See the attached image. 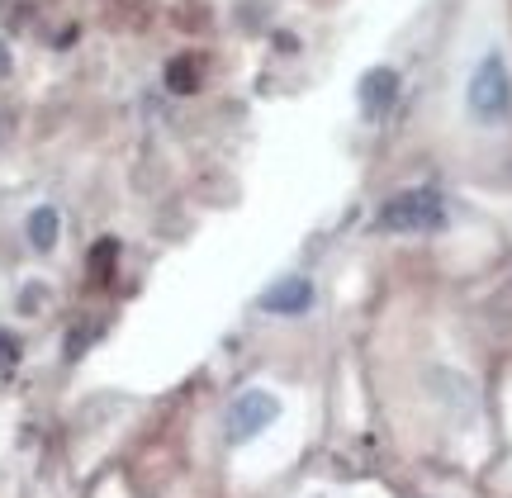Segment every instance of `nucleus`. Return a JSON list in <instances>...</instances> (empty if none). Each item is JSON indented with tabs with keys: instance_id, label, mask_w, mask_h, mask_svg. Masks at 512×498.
Instances as JSON below:
<instances>
[{
	"instance_id": "1",
	"label": "nucleus",
	"mask_w": 512,
	"mask_h": 498,
	"mask_svg": "<svg viewBox=\"0 0 512 498\" xmlns=\"http://www.w3.org/2000/svg\"><path fill=\"white\" fill-rule=\"evenodd\" d=\"M446 223V204L437 190H403L375 214L380 233H437Z\"/></svg>"
},
{
	"instance_id": "2",
	"label": "nucleus",
	"mask_w": 512,
	"mask_h": 498,
	"mask_svg": "<svg viewBox=\"0 0 512 498\" xmlns=\"http://www.w3.org/2000/svg\"><path fill=\"white\" fill-rule=\"evenodd\" d=\"M508 110H512L508 67H503L498 53H489L475 67V76H470V114H475L479 124H498V119H508Z\"/></svg>"
},
{
	"instance_id": "3",
	"label": "nucleus",
	"mask_w": 512,
	"mask_h": 498,
	"mask_svg": "<svg viewBox=\"0 0 512 498\" xmlns=\"http://www.w3.org/2000/svg\"><path fill=\"white\" fill-rule=\"evenodd\" d=\"M275 418H280V399H275L271 389H247V394H238L233 408H228L223 437H228L233 446H242V442H252L256 432H266Z\"/></svg>"
},
{
	"instance_id": "4",
	"label": "nucleus",
	"mask_w": 512,
	"mask_h": 498,
	"mask_svg": "<svg viewBox=\"0 0 512 498\" xmlns=\"http://www.w3.org/2000/svg\"><path fill=\"white\" fill-rule=\"evenodd\" d=\"M266 314H280V318H294V314H309L313 309V280L309 276H280L271 290H261L256 299Z\"/></svg>"
},
{
	"instance_id": "5",
	"label": "nucleus",
	"mask_w": 512,
	"mask_h": 498,
	"mask_svg": "<svg viewBox=\"0 0 512 498\" xmlns=\"http://www.w3.org/2000/svg\"><path fill=\"white\" fill-rule=\"evenodd\" d=\"M399 95V72L394 67H375V72L361 76V110L366 114H384Z\"/></svg>"
},
{
	"instance_id": "6",
	"label": "nucleus",
	"mask_w": 512,
	"mask_h": 498,
	"mask_svg": "<svg viewBox=\"0 0 512 498\" xmlns=\"http://www.w3.org/2000/svg\"><path fill=\"white\" fill-rule=\"evenodd\" d=\"M200 81H204V62L195 53L176 57V62L166 67V86H171L176 95H195V91H200Z\"/></svg>"
},
{
	"instance_id": "7",
	"label": "nucleus",
	"mask_w": 512,
	"mask_h": 498,
	"mask_svg": "<svg viewBox=\"0 0 512 498\" xmlns=\"http://www.w3.org/2000/svg\"><path fill=\"white\" fill-rule=\"evenodd\" d=\"M57 228H62V219H57V209H48V204L29 214V242H34V252H53Z\"/></svg>"
},
{
	"instance_id": "8",
	"label": "nucleus",
	"mask_w": 512,
	"mask_h": 498,
	"mask_svg": "<svg viewBox=\"0 0 512 498\" xmlns=\"http://www.w3.org/2000/svg\"><path fill=\"white\" fill-rule=\"evenodd\" d=\"M114 257H119V242H95V247H91V276L95 280H110Z\"/></svg>"
},
{
	"instance_id": "9",
	"label": "nucleus",
	"mask_w": 512,
	"mask_h": 498,
	"mask_svg": "<svg viewBox=\"0 0 512 498\" xmlns=\"http://www.w3.org/2000/svg\"><path fill=\"white\" fill-rule=\"evenodd\" d=\"M15 361H19V342L10 332H0V370H15Z\"/></svg>"
},
{
	"instance_id": "10",
	"label": "nucleus",
	"mask_w": 512,
	"mask_h": 498,
	"mask_svg": "<svg viewBox=\"0 0 512 498\" xmlns=\"http://www.w3.org/2000/svg\"><path fill=\"white\" fill-rule=\"evenodd\" d=\"M91 337H95V328H76L72 337H67V356H72V361H76V356L86 351V342H91Z\"/></svg>"
},
{
	"instance_id": "11",
	"label": "nucleus",
	"mask_w": 512,
	"mask_h": 498,
	"mask_svg": "<svg viewBox=\"0 0 512 498\" xmlns=\"http://www.w3.org/2000/svg\"><path fill=\"white\" fill-rule=\"evenodd\" d=\"M0 76H10V53H5V43H0Z\"/></svg>"
}]
</instances>
